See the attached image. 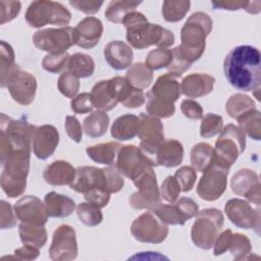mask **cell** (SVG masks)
I'll list each match as a JSON object with an SVG mask.
<instances>
[{
	"label": "cell",
	"instance_id": "cell-1",
	"mask_svg": "<svg viewBox=\"0 0 261 261\" xmlns=\"http://www.w3.org/2000/svg\"><path fill=\"white\" fill-rule=\"evenodd\" d=\"M35 127L25 117L16 120L1 113L0 162L3 167L1 177L27 180Z\"/></svg>",
	"mask_w": 261,
	"mask_h": 261
},
{
	"label": "cell",
	"instance_id": "cell-2",
	"mask_svg": "<svg viewBox=\"0 0 261 261\" xmlns=\"http://www.w3.org/2000/svg\"><path fill=\"white\" fill-rule=\"evenodd\" d=\"M227 82L237 90L250 92L260 89L261 54L253 46L241 45L231 49L223 62Z\"/></svg>",
	"mask_w": 261,
	"mask_h": 261
},
{
	"label": "cell",
	"instance_id": "cell-3",
	"mask_svg": "<svg viewBox=\"0 0 261 261\" xmlns=\"http://www.w3.org/2000/svg\"><path fill=\"white\" fill-rule=\"evenodd\" d=\"M122 23L126 29V40L136 49H145L152 45L158 48H168L174 43L171 31L148 21L146 16L138 11L128 13Z\"/></svg>",
	"mask_w": 261,
	"mask_h": 261
},
{
	"label": "cell",
	"instance_id": "cell-4",
	"mask_svg": "<svg viewBox=\"0 0 261 261\" xmlns=\"http://www.w3.org/2000/svg\"><path fill=\"white\" fill-rule=\"evenodd\" d=\"M212 19L202 11L194 12L185 22L180 31V45L176 46L180 55L193 64L205 51L206 38L212 31Z\"/></svg>",
	"mask_w": 261,
	"mask_h": 261
},
{
	"label": "cell",
	"instance_id": "cell-5",
	"mask_svg": "<svg viewBox=\"0 0 261 261\" xmlns=\"http://www.w3.org/2000/svg\"><path fill=\"white\" fill-rule=\"evenodd\" d=\"M180 94V85L176 76L170 73L160 75L151 91L146 94V110L148 114L158 118L172 116L175 112L174 103Z\"/></svg>",
	"mask_w": 261,
	"mask_h": 261
},
{
	"label": "cell",
	"instance_id": "cell-6",
	"mask_svg": "<svg viewBox=\"0 0 261 261\" xmlns=\"http://www.w3.org/2000/svg\"><path fill=\"white\" fill-rule=\"evenodd\" d=\"M223 214L216 208L198 211L191 229L194 245L202 250H210L223 226Z\"/></svg>",
	"mask_w": 261,
	"mask_h": 261
},
{
	"label": "cell",
	"instance_id": "cell-7",
	"mask_svg": "<svg viewBox=\"0 0 261 261\" xmlns=\"http://www.w3.org/2000/svg\"><path fill=\"white\" fill-rule=\"evenodd\" d=\"M25 20L32 28H42L46 24L67 27L71 13L60 2L39 0L33 1L25 12Z\"/></svg>",
	"mask_w": 261,
	"mask_h": 261
},
{
	"label": "cell",
	"instance_id": "cell-8",
	"mask_svg": "<svg viewBox=\"0 0 261 261\" xmlns=\"http://www.w3.org/2000/svg\"><path fill=\"white\" fill-rule=\"evenodd\" d=\"M246 148V135L237 125L229 123L222 127L213 148V160L230 168Z\"/></svg>",
	"mask_w": 261,
	"mask_h": 261
},
{
	"label": "cell",
	"instance_id": "cell-9",
	"mask_svg": "<svg viewBox=\"0 0 261 261\" xmlns=\"http://www.w3.org/2000/svg\"><path fill=\"white\" fill-rule=\"evenodd\" d=\"M140 149L143 154L156 166V154L160 145L164 142L163 124L161 120L153 115L141 113L139 116L138 135Z\"/></svg>",
	"mask_w": 261,
	"mask_h": 261
},
{
	"label": "cell",
	"instance_id": "cell-10",
	"mask_svg": "<svg viewBox=\"0 0 261 261\" xmlns=\"http://www.w3.org/2000/svg\"><path fill=\"white\" fill-rule=\"evenodd\" d=\"M76 36L74 28L63 27L59 29H44L37 31L33 36L34 45L48 54H63L75 45Z\"/></svg>",
	"mask_w": 261,
	"mask_h": 261
},
{
	"label": "cell",
	"instance_id": "cell-11",
	"mask_svg": "<svg viewBox=\"0 0 261 261\" xmlns=\"http://www.w3.org/2000/svg\"><path fill=\"white\" fill-rule=\"evenodd\" d=\"M229 168L213 160L203 171L197 186L198 196L208 202L218 200L226 190Z\"/></svg>",
	"mask_w": 261,
	"mask_h": 261
},
{
	"label": "cell",
	"instance_id": "cell-12",
	"mask_svg": "<svg viewBox=\"0 0 261 261\" xmlns=\"http://www.w3.org/2000/svg\"><path fill=\"white\" fill-rule=\"evenodd\" d=\"M138 191L133 193L128 199L129 205L137 210L147 209L152 211L161 204L160 190L158 188L155 171L152 168L142 176L133 181Z\"/></svg>",
	"mask_w": 261,
	"mask_h": 261
},
{
	"label": "cell",
	"instance_id": "cell-13",
	"mask_svg": "<svg viewBox=\"0 0 261 261\" xmlns=\"http://www.w3.org/2000/svg\"><path fill=\"white\" fill-rule=\"evenodd\" d=\"M115 167L122 176L134 181L154 166L139 147L124 145L118 151Z\"/></svg>",
	"mask_w": 261,
	"mask_h": 261
},
{
	"label": "cell",
	"instance_id": "cell-14",
	"mask_svg": "<svg viewBox=\"0 0 261 261\" xmlns=\"http://www.w3.org/2000/svg\"><path fill=\"white\" fill-rule=\"evenodd\" d=\"M130 232L138 242L160 244L168 236V226L152 211H149L143 213L133 221Z\"/></svg>",
	"mask_w": 261,
	"mask_h": 261
},
{
	"label": "cell",
	"instance_id": "cell-15",
	"mask_svg": "<svg viewBox=\"0 0 261 261\" xmlns=\"http://www.w3.org/2000/svg\"><path fill=\"white\" fill-rule=\"evenodd\" d=\"M199 211V205L191 198L182 197L174 203L160 204L152 212L165 224L184 225L187 220L195 217Z\"/></svg>",
	"mask_w": 261,
	"mask_h": 261
},
{
	"label": "cell",
	"instance_id": "cell-16",
	"mask_svg": "<svg viewBox=\"0 0 261 261\" xmlns=\"http://www.w3.org/2000/svg\"><path fill=\"white\" fill-rule=\"evenodd\" d=\"M227 218L238 227L251 229L260 233V207L252 206L250 202L238 198L228 200L224 206Z\"/></svg>",
	"mask_w": 261,
	"mask_h": 261
},
{
	"label": "cell",
	"instance_id": "cell-17",
	"mask_svg": "<svg viewBox=\"0 0 261 261\" xmlns=\"http://www.w3.org/2000/svg\"><path fill=\"white\" fill-rule=\"evenodd\" d=\"M76 234L73 227L67 224L59 225L53 232L49 248V257L53 261H70L77 256Z\"/></svg>",
	"mask_w": 261,
	"mask_h": 261
},
{
	"label": "cell",
	"instance_id": "cell-18",
	"mask_svg": "<svg viewBox=\"0 0 261 261\" xmlns=\"http://www.w3.org/2000/svg\"><path fill=\"white\" fill-rule=\"evenodd\" d=\"M6 88L16 103L30 105L35 100L37 80L31 72L18 68L8 80Z\"/></svg>",
	"mask_w": 261,
	"mask_h": 261
},
{
	"label": "cell",
	"instance_id": "cell-19",
	"mask_svg": "<svg viewBox=\"0 0 261 261\" xmlns=\"http://www.w3.org/2000/svg\"><path fill=\"white\" fill-rule=\"evenodd\" d=\"M231 191L243 196L248 202L256 207H260V181L258 174L249 168H242L236 172L230 179Z\"/></svg>",
	"mask_w": 261,
	"mask_h": 261
},
{
	"label": "cell",
	"instance_id": "cell-20",
	"mask_svg": "<svg viewBox=\"0 0 261 261\" xmlns=\"http://www.w3.org/2000/svg\"><path fill=\"white\" fill-rule=\"evenodd\" d=\"M13 210L17 219L23 223L45 225L49 217L45 203L33 195L21 197L14 204Z\"/></svg>",
	"mask_w": 261,
	"mask_h": 261
},
{
	"label": "cell",
	"instance_id": "cell-21",
	"mask_svg": "<svg viewBox=\"0 0 261 261\" xmlns=\"http://www.w3.org/2000/svg\"><path fill=\"white\" fill-rule=\"evenodd\" d=\"M59 143V133L51 124L36 126L32 137V148L38 159L45 160L55 151Z\"/></svg>",
	"mask_w": 261,
	"mask_h": 261
},
{
	"label": "cell",
	"instance_id": "cell-22",
	"mask_svg": "<svg viewBox=\"0 0 261 261\" xmlns=\"http://www.w3.org/2000/svg\"><path fill=\"white\" fill-rule=\"evenodd\" d=\"M120 76L103 80L97 83L91 92L94 107L98 110L107 112L112 110L118 101V86Z\"/></svg>",
	"mask_w": 261,
	"mask_h": 261
},
{
	"label": "cell",
	"instance_id": "cell-23",
	"mask_svg": "<svg viewBox=\"0 0 261 261\" xmlns=\"http://www.w3.org/2000/svg\"><path fill=\"white\" fill-rule=\"evenodd\" d=\"M69 187L73 191L83 194L95 188H103L107 190L103 168H98L95 166L76 167L75 177Z\"/></svg>",
	"mask_w": 261,
	"mask_h": 261
},
{
	"label": "cell",
	"instance_id": "cell-24",
	"mask_svg": "<svg viewBox=\"0 0 261 261\" xmlns=\"http://www.w3.org/2000/svg\"><path fill=\"white\" fill-rule=\"evenodd\" d=\"M74 32L76 36L75 45L84 49H92L101 39L103 24L99 18L87 16L77 23Z\"/></svg>",
	"mask_w": 261,
	"mask_h": 261
},
{
	"label": "cell",
	"instance_id": "cell-25",
	"mask_svg": "<svg viewBox=\"0 0 261 261\" xmlns=\"http://www.w3.org/2000/svg\"><path fill=\"white\" fill-rule=\"evenodd\" d=\"M104 57L110 67L116 70H122L132 65L134 53L128 44L123 41L115 40L105 46Z\"/></svg>",
	"mask_w": 261,
	"mask_h": 261
},
{
	"label": "cell",
	"instance_id": "cell-26",
	"mask_svg": "<svg viewBox=\"0 0 261 261\" xmlns=\"http://www.w3.org/2000/svg\"><path fill=\"white\" fill-rule=\"evenodd\" d=\"M215 77L207 73H191L181 81L180 91L188 98H200L213 91Z\"/></svg>",
	"mask_w": 261,
	"mask_h": 261
},
{
	"label": "cell",
	"instance_id": "cell-27",
	"mask_svg": "<svg viewBox=\"0 0 261 261\" xmlns=\"http://www.w3.org/2000/svg\"><path fill=\"white\" fill-rule=\"evenodd\" d=\"M44 180L54 187L70 185L75 177V168L64 160H56L49 164L43 173Z\"/></svg>",
	"mask_w": 261,
	"mask_h": 261
},
{
	"label": "cell",
	"instance_id": "cell-28",
	"mask_svg": "<svg viewBox=\"0 0 261 261\" xmlns=\"http://www.w3.org/2000/svg\"><path fill=\"white\" fill-rule=\"evenodd\" d=\"M184 147L176 140H164L156 154V166L175 167L182 162Z\"/></svg>",
	"mask_w": 261,
	"mask_h": 261
},
{
	"label": "cell",
	"instance_id": "cell-29",
	"mask_svg": "<svg viewBox=\"0 0 261 261\" xmlns=\"http://www.w3.org/2000/svg\"><path fill=\"white\" fill-rule=\"evenodd\" d=\"M44 203L49 217H67L75 209V203L71 198L56 192L47 193L44 198Z\"/></svg>",
	"mask_w": 261,
	"mask_h": 261
},
{
	"label": "cell",
	"instance_id": "cell-30",
	"mask_svg": "<svg viewBox=\"0 0 261 261\" xmlns=\"http://www.w3.org/2000/svg\"><path fill=\"white\" fill-rule=\"evenodd\" d=\"M139 117L135 114H124L117 117L111 125V136L119 141L134 139L138 135Z\"/></svg>",
	"mask_w": 261,
	"mask_h": 261
},
{
	"label": "cell",
	"instance_id": "cell-31",
	"mask_svg": "<svg viewBox=\"0 0 261 261\" xmlns=\"http://www.w3.org/2000/svg\"><path fill=\"white\" fill-rule=\"evenodd\" d=\"M121 145L117 142L102 143L90 146L86 149L87 155L95 162L105 165H112L117 157Z\"/></svg>",
	"mask_w": 261,
	"mask_h": 261
},
{
	"label": "cell",
	"instance_id": "cell-32",
	"mask_svg": "<svg viewBox=\"0 0 261 261\" xmlns=\"http://www.w3.org/2000/svg\"><path fill=\"white\" fill-rule=\"evenodd\" d=\"M18 233L23 245H31L40 249L47 242V231L44 225L20 222Z\"/></svg>",
	"mask_w": 261,
	"mask_h": 261
},
{
	"label": "cell",
	"instance_id": "cell-33",
	"mask_svg": "<svg viewBox=\"0 0 261 261\" xmlns=\"http://www.w3.org/2000/svg\"><path fill=\"white\" fill-rule=\"evenodd\" d=\"M118 101L126 108H137L144 104L145 96L143 90L133 87L125 77L120 76Z\"/></svg>",
	"mask_w": 261,
	"mask_h": 261
},
{
	"label": "cell",
	"instance_id": "cell-34",
	"mask_svg": "<svg viewBox=\"0 0 261 261\" xmlns=\"http://www.w3.org/2000/svg\"><path fill=\"white\" fill-rule=\"evenodd\" d=\"M109 126V116L106 112L96 110L84 119L83 129L90 138H99L106 134Z\"/></svg>",
	"mask_w": 261,
	"mask_h": 261
},
{
	"label": "cell",
	"instance_id": "cell-35",
	"mask_svg": "<svg viewBox=\"0 0 261 261\" xmlns=\"http://www.w3.org/2000/svg\"><path fill=\"white\" fill-rule=\"evenodd\" d=\"M127 82L137 89H147L153 82V71L143 62L130 65L124 76Z\"/></svg>",
	"mask_w": 261,
	"mask_h": 261
},
{
	"label": "cell",
	"instance_id": "cell-36",
	"mask_svg": "<svg viewBox=\"0 0 261 261\" xmlns=\"http://www.w3.org/2000/svg\"><path fill=\"white\" fill-rule=\"evenodd\" d=\"M142 3V1H132V0H114L111 1L106 10L105 17L114 23H122L124 17L136 11V8Z\"/></svg>",
	"mask_w": 261,
	"mask_h": 261
},
{
	"label": "cell",
	"instance_id": "cell-37",
	"mask_svg": "<svg viewBox=\"0 0 261 261\" xmlns=\"http://www.w3.org/2000/svg\"><path fill=\"white\" fill-rule=\"evenodd\" d=\"M237 121L239 127L252 140L259 141L261 139V114L259 110L251 109L238 117Z\"/></svg>",
	"mask_w": 261,
	"mask_h": 261
},
{
	"label": "cell",
	"instance_id": "cell-38",
	"mask_svg": "<svg viewBox=\"0 0 261 261\" xmlns=\"http://www.w3.org/2000/svg\"><path fill=\"white\" fill-rule=\"evenodd\" d=\"M0 47V59H1V87L4 88L7 85L10 76L19 68L15 63V54L10 44L5 41H1Z\"/></svg>",
	"mask_w": 261,
	"mask_h": 261
},
{
	"label": "cell",
	"instance_id": "cell-39",
	"mask_svg": "<svg viewBox=\"0 0 261 261\" xmlns=\"http://www.w3.org/2000/svg\"><path fill=\"white\" fill-rule=\"evenodd\" d=\"M67 68L79 79L88 77L94 73L95 62L90 55L77 52L70 55Z\"/></svg>",
	"mask_w": 261,
	"mask_h": 261
},
{
	"label": "cell",
	"instance_id": "cell-40",
	"mask_svg": "<svg viewBox=\"0 0 261 261\" xmlns=\"http://www.w3.org/2000/svg\"><path fill=\"white\" fill-rule=\"evenodd\" d=\"M214 150L208 143H198L191 151L192 167L199 172H203L211 163Z\"/></svg>",
	"mask_w": 261,
	"mask_h": 261
},
{
	"label": "cell",
	"instance_id": "cell-41",
	"mask_svg": "<svg viewBox=\"0 0 261 261\" xmlns=\"http://www.w3.org/2000/svg\"><path fill=\"white\" fill-rule=\"evenodd\" d=\"M254 108L256 107L253 99L241 93L231 95L225 103V111L233 119Z\"/></svg>",
	"mask_w": 261,
	"mask_h": 261
},
{
	"label": "cell",
	"instance_id": "cell-42",
	"mask_svg": "<svg viewBox=\"0 0 261 261\" xmlns=\"http://www.w3.org/2000/svg\"><path fill=\"white\" fill-rule=\"evenodd\" d=\"M190 1L167 0L162 4V16L168 22L181 20L190 10Z\"/></svg>",
	"mask_w": 261,
	"mask_h": 261
},
{
	"label": "cell",
	"instance_id": "cell-43",
	"mask_svg": "<svg viewBox=\"0 0 261 261\" xmlns=\"http://www.w3.org/2000/svg\"><path fill=\"white\" fill-rule=\"evenodd\" d=\"M251 250L252 245L247 236L240 232L231 233L227 251L231 253L234 260L248 259L249 255L251 254Z\"/></svg>",
	"mask_w": 261,
	"mask_h": 261
},
{
	"label": "cell",
	"instance_id": "cell-44",
	"mask_svg": "<svg viewBox=\"0 0 261 261\" xmlns=\"http://www.w3.org/2000/svg\"><path fill=\"white\" fill-rule=\"evenodd\" d=\"M76 214L80 221L87 226H96L103 220V214L100 208L89 202L80 203L76 206Z\"/></svg>",
	"mask_w": 261,
	"mask_h": 261
},
{
	"label": "cell",
	"instance_id": "cell-45",
	"mask_svg": "<svg viewBox=\"0 0 261 261\" xmlns=\"http://www.w3.org/2000/svg\"><path fill=\"white\" fill-rule=\"evenodd\" d=\"M172 60V51L167 48H157L151 50L145 60V64L153 71L167 67Z\"/></svg>",
	"mask_w": 261,
	"mask_h": 261
},
{
	"label": "cell",
	"instance_id": "cell-46",
	"mask_svg": "<svg viewBox=\"0 0 261 261\" xmlns=\"http://www.w3.org/2000/svg\"><path fill=\"white\" fill-rule=\"evenodd\" d=\"M214 9H222V10H239L244 9L251 14H257L261 10V2L260 1H212L211 2Z\"/></svg>",
	"mask_w": 261,
	"mask_h": 261
},
{
	"label": "cell",
	"instance_id": "cell-47",
	"mask_svg": "<svg viewBox=\"0 0 261 261\" xmlns=\"http://www.w3.org/2000/svg\"><path fill=\"white\" fill-rule=\"evenodd\" d=\"M200 126V135L202 138H212L222 130L223 119L215 113H207L202 118Z\"/></svg>",
	"mask_w": 261,
	"mask_h": 261
},
{
	"label": "cell",
	"instance_id": "cell-48",
	"mask_svg": "<svg viewBox=\"0 0 261 261\" xmlns=\"http://www.w3.org/2000/svg\"><path fill=\"white\" fill-rule=\"evenodd\" d=\"M57 87L63 96L73 99L80 90V80L70 71H63L58 79Z\"/></svg>",
	"mask_w": 261,
	"mask_h": 261
},
{
	"label": "cell",
	"instance_id": "cell-49",
	"mask_svg": "<svg viewBox=\"0 0 261 261\" xmlns=\"http://www.w3.org/2000/svg\"><path fill=\"white\" fill-rule=\"evenodd\" d=\"M70 55L66 52L63 54H47L42 60V67L51 73L63 71L68 64Z\"/></svg>",
	"mask_w": 261,
	"mask_h": 261
},
{
	"label": "cell",
	"instance_id": "cell-50",
	"mask_svg": "<svg viewBox=\"0 0 261 261\" xmlns=\"http://www.w3.org/2000/svg\"><path fill=\"white\" fill-rule=\"evenodd\" d=\"M173 176L177 180L180 187V191L186 193L193 190L197 179V172L193 167L186 165V166L179 167L175 171Z\"/></svg>",
	"mask_w": 261,
	"mask_h": 261
},
{
	"label": "cell",
	"instance_id": "cell-51",
	"mask_svg": "<svg viewBox=\"0 0 261 261\" xmlns=\"http://www.w3.org/2000/svg\"><path fill=\"white\" fill-rule=\"evenodd\" d=\"M107 190L110 194L118 193L124 186V179L121 173L114 166H108L103 168Z\"/></svg>",
	"mask_w": 261,
	"mask_h": 261
},
{
	"label": "cell",
	"instance_id": "cell-52",
	"mask_svg": "<svg viewBox=\"0 0 261 261\" xmlns=\"http://www.w3.org/2000/svg\"><path fill=\"white\" fill-rule=\"evenodd\" d=\"M180 187L174 176L168 175L163 180L160 188V196L168 203H174L180 193Z\"/></svg>",
	"mask_w": 261,
	"mask_h": 261
},
{
	"label": "cell",
	"instance_id": "cell-53",
	"mask_svg": "<svg viewBox=\"0 0 261 261\" xmlns=\"http://www.w3.org/2000/svg\"><path fill=\"white\" fill-rule=\"evenodd\" d=\"M171 51H172V60L166 68L170 74L178 77L182 73H185L191 67L192 64L189 63L186 59H184V57L180 55L177 47L173 48Z\"/></svg>",
	"mask_w": 261,
	"mask_h": 261
},
{
	"label": "cell",
	"instance_id": "cell-54",
	"mask_svg": "<svg viewBox=\"0 0 261 261\" xmlns=\"http://www.w3.org/2000/svg\"><path fill=\"white\" fill-rule=\"evenodd\" d=\"M70 108L74 113H88L94 108V103L91 93H82L75 96L70 102Z\"/></svg>",
	"mask_w": 261,
	"mask_h": 261
},
{
	"label": "cell",
	"instance_id": "cell-55",
	"mask_svg": "<svg viewBox=\"0 0 261 261\" xmlns=\"http://www.w3.org/2000/svg\"><path fill=\"white\" fill-rule=\"evenodd\" d=\"M84 197L87 202L101 209L108 204L110 200V193L103 188H95L86 192Z\"/></svg>",
	"mask_w": 261,
	"mask_h": 261
},
{
	"label": "cell",
	"instance_id": "cell-56",
	"mask_svg": "<svg viewBox=\"0 0 261 261\" xmlns=\"http://www.w3.org/2000/svg\"><path fill=\"white\" fill-rule=\"evenodd\" d=\"M20 8L21 4L19 1H0V23L4 24L14 19L18 15Z\"/></svg>",
	"mask_w": 261,
	"mask_h": 261
},
{
	"label": "cell",
	"instance_id": "cell-57",
	"mask_svg": "<svg viewBox=\"0 0 261 261\" xmlns=\"http://www.w3.org/2000/svg\"><path fill=\"white\" fill-rule=\"evenodd\" d=\"M180 110L185 117L189 119H201L203 117V108L201 105L192 99H185L180 104Z\"/></svg>",
	"mask_w": 261,
	"mask_h": 261
},
{
	"label": "cell",
	"instance_id": "cell-58",
	"mask_svg": "<svg viewBox=\"0 0 261 261\" xmlns=\"http://www.w3.org/2000/svg\"><path fill=\"white\" fill-rule=\"evenodd\" d=\"M65 130L68 135V137L75 143H80L83 138V130L82 125L79 121V119L73 115H67L65 117L64 122Z\"/></svg>",
	"mask_w": 261,
	"mask_h": 261
},
{
	"label": "cell",
	"instance_id": "cell-59",
	"mask_svg": "<svg viewBox=\"0 0 261 261\" xmlns=\"http://www.w3.org/2000/svg\"><path fill=\"white\" fill-rule=\"evenodd\" d=\"M16 214L9 203L2 200L1 201V223L0 227L2 229L12 228L16 225Z\"/></svg>",
	"mask_w": 261,
	"mask_h": 261
},
{
	"label": "cell",
	"instance_id": "cell-60",
	"mask_svg": "<svg viewBox=\"0 0 261 261\" xmlns=\"http://www.w3.org/2000/svg\"><path fill=\"white\" fill-rule=\"evenodd\" d=\"M103 1H90V0H70L69 4L79 11L86 14H94L98 12L103 5Z\"/></svg>",
	"mask_w": 261,
	"mask_h": 261
},
{
	"label": "cell",
	"instance_id": "cell-61",
	"mask_svg": "<svg viewBox=\"0 0 261 261\" xmlns=\"http://www.w3.org/2000/svg\"><path fill=\"white\" fill-rule=\"evenodd\" d=\"M39 254H40L39 248L31 245H23L22 247L14 250L13 256H4L2 257V260H4L5 258L7 259L14 258L17 260H35L38 258Z\"/></svg>",
	"mask_w": 261,
	"mask_h": 261
},
{
	"label": "cell",
	"instance_id": "cell-62",
	"mask_svg": "<svg viewBox=\"0 0 261 261\" xmlns=\"http://www.w3.org/2000/svg\"><path fill=\"white\" fill-rule=\"evenodd\" d=\"M231 233H232V231L230 229H225L221 233H218V236L214 242V245H213V247H214L213 254L215 256L222 255L227 251Z\"/></svg>",
	"mask_w": 261,
	"mask_h": 261
}]
</instances>
